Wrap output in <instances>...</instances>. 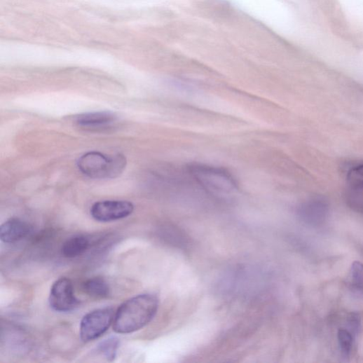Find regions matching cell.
Listing matches in <instances>:
<instances>
[{
    "instance_id": "cell-1",
    "label": "cell",
    "mask_w": 363,
    "mask_h": 363,
    "mask_svg": "<svg viewBox=\"0 0 363 363\" xmlns=\"http://www.w3.org/2000/svg\"><path fill=\"white\" fill-rule=\"evenodd\" d=\"M159 301L153 294L135 296L121 306L114 315L113 330L116 334H128L136 332L155 317Z\"/></svg>"
},
{
    "instance_id": "cell-2",
    "label": "cell",
    "mask_w": 363,
    "mask_h": 363,
    "mask_svg": "<svg viewBox=\"0 0 363 363\" xmlns=\"http://www.w3.org/2000/svg\"><path fill=\"white\" fill-rule=\"evenodd\" d=\"M186 171L197 186L213 196H228L238 190L236 179L225 168L196 163L188 165Z\"/></svg>"
},
{
    "instance_id": "cell-3",
    "label": "cell",
    "mask_w": 363,
    "mask_h": 363,
    "mask_svg": "<svg viewBox=\"0 0 363 363\" xmlns=\"http://www.w3.org/2000/svg\"><path fill=\"white\" fill-rule=\"evenodd\" d=\"M123 155H107L90 151L81 156L77 162L79 170L93 179H113L122 174L127 166Z\"/></svg>"
},
{
    "instance_id": "cell-4",
    "label": "cell",
    "mask_w": 363,
    "mask_h": 363,
    "mask_svg": "<svg viewBox=\"0 0 363 363\" xmlns=\"http://www.w3.org/2000/svg\"><path fill=\"white\" fill-rule=\"evenodd\" d=\"M111 308H101L83 317L80 326L81 340L88 343L103 335L114 322V313Z\"/></svg>"
},
{
    "instance_id": "cell-5",
    "label": "cell",
    "mask_w": 363,
    "mask_h": 363,
    "mask_svg": "<svg viewBox=\"0 0 363 363\" xmlns=\"http://www.w3.org/2000/svg\"><path fill=\"white\" fill-rule=\"evenodd\" d=\"M49 305L55 312L69 313L80 306V300L76 296L72 281L67 278H60L50 288Z\"/></svg>"
},
{
    "instance_id": "cell-6",
    "label": "cell",
    "mask_w": 363,
    "mask_h": 363,
    "mask_svg": "<svg viewBox=\"0 0 363 363\" xmlns=\"http://www.w3.org/2000/svg\"><path fill=\"white\" fill-rule=\"evenodd\" d=\"M134 205L125 200H105L95 203L90 209L92 217L100 222H110L130 216Z\"/></svg>"
},
{
    "instance_id": "cell-7",
    "label": "cell",
    "mask_w": 363,
    "mask_h": 363,
    "mask_svg": "<svg viewBox=\"0 0 363 363\" xmlns=\"http://www.w3.org/2000/svg\"><path fill=\"white\" fill-rule=\"evenodd\" d=\"M329 214V204L321 197H315L301 203L298 209L299 218L312 226L322 224Z\"/></svg>"
},
{
    "instance_id": "cell-8",
    "label": "cell",
    "mask_w": 363,
    "mask_h": 363,
    "mask_svg": "<svg viewBox=\"0 0 363 363\" xmlns=\"http://www.w3.org/2000/svg\"><path fill=\"white\" fill-rule=\"evenodd\" d=\"M32 231V228L27 222L12 218L0 227V238L6 244H15L27 238Z\"/></svg>"
},
{
    "instance_id": "cell-9",
    "label": "cell",
    "mask_w": 363,
    "mask_h": 363,
    "mask_svg": "<svg viewBox=\"0 0 363 363\" xmlns=\"http://www.w3.org/2000/svg\"><path fill=\"white\" fill-rule=\"evenodd\" d=\"M117 119L111 111H102L82 114L76 117L77 125L85 129H100L114 124Z\"/></svg>"
},
{
    "instance_id": "cell-10",
    "label": "cell",
    "mask_w": 363,
    "mask_h": 363,
    "mask_svg": "<svg viewBox=\"0 0 363 363\" xmlns=\"http://www.w3.org/2000/svg\"><path fill=\"white\" fill-rule=\"evenodd\" d=\"M90 240L84 235H76L68 239L62 247L63 255L74 259L83 254L89 248Z\"/></svg>"
},
{
    "instance_id": "cell-11",
    "label": "cell",
    "mask_w": 363,
    "mask_h": 363,
    "mask_svg": "<svg viewBox=\"0 0 363 363\" xmlns=\"http://www.w3.org/2000/svg\"><path fill=\"white\" fill-rule=\"evenodd\" d=\"M84 292L90 296L105 298L109 295L110 287L102 278H93L86 280L83 285Z\"/></svg>"
},
{
    "instance_id": "cell-12",
    "label": "cell",
    "mask_w": 363,
    "mask_h": 363,
    "mask_svg": "<svg viewBox=\"0 0 363 363\" xmlns=\"http://www.w3.org/2000/svg\"><path fill=\"white\" fill-rule=\"evenodd\" d=\"M349 187L363 191V163L350 167L346 173Z\"/></svg>"
},
{
    "instance_id": "cell-13",
    "label": "cell",
    "mask_w": 363,
    "mask_h": 363,
    "mask_svg": "<svg viewBox=\"0 0 363 363\" xmlns=\"http://www.w3.org/2000/svg\"><path fill=\"white\" fill-rule=\"evenodd\" d=\"M119 346V340L116 337H111L102 341L97 347V351L103 355L107 360L113 361L116 357Z\"/></svg>"
},
{
    "instance_id": "cell-14",
    "label": "cell",
    "mask_w": 363,
    "mask_h": 363,
    "mask_svg": "<svg viewBox=\"0 0 363 363\" xmlns=\"http://www.w3.org/2000/svg\"><path fill=\"white\" fill-rule=\"evenodd\" d=\"M345 200L352 210L363 214V191L349 187L345 191Z\"/></svg>"
},
{
    "instance_id": "cell-15",
    "label": "cell",
    "mask_w": 363,
    "mask_h": 363,
    "mask_svg": "<svg viewBox=\"0 0 363 363\" xmlns=\"http://www.w3.org/2000/svg\"><path fill=\"white\" fill-rule=\"evenodd\" d=\"M352 289L357 294H363V264L355 261L350 268Z\"/></svg>"
},
{
    "instance_id": "cell-16",
    "label": "cell",
    "mask_w": 363,
    "mask_h": 363,
    "mask_svg": "<svg viewBox=\"0 0 363 363\" xmlns=\"http://www.w3.org/2000/svg\"><path fill=\"white\" fill-rule=\"evenodd\" d=\"M338 341L342 356L348 358L352 347L353 335L350 331L341 329L338 332Z\"/></svg>"
},
{
    "instance_id": "cell-17",
    "label": "cell",
    "mask_w": 363,
    "mask_h": 363,
    "mask_svg": "<svg viewBox=\"0 0 363 363\" xmlns=\"http://www.w3.org/2000/svg\"><path fill=\"white\" fill-rule=\"evenodd\" d=\"M348 325L352 335L356 334L360 327V317L358 314L352 313L350 315L348 319Z\"/></svg>"
}]
</instances>
